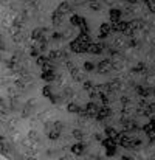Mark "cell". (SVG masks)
<instances>
[{
    "label": "cell",
    "instance_id": "1",
    "mask_svg": "<svg viewBox=\"0 0 155 160\" xmlns=\"http://www.w3.org/2000/svg\"><path fill=\"white\" fill-rule=\"evenodd\" d=\"M0 160H11V159H8L6 156H3V154H0Z\"/></svg>",
    "mask_w": 155,
    "mask_h": 160
}]
</instances>
